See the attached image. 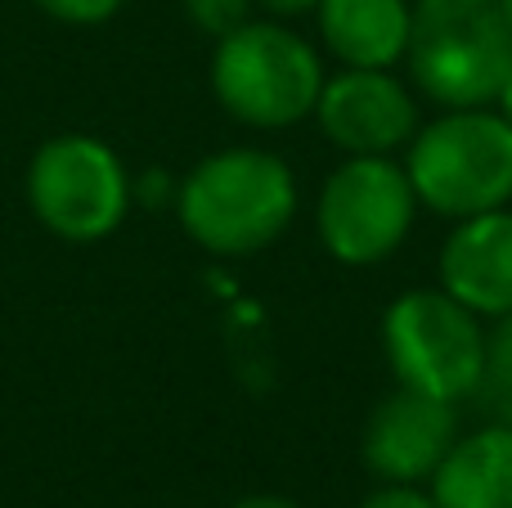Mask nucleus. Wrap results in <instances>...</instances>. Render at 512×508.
Here are the masks:
<instances>
[{
	"mask_svg": "<svg viewBox=\"0 0 512 508\" xmlns=\"http://www.w3.org/2000/svg\"><path fill=\"white\" fill-rule=\"evenodd\" d=\"M176 216L212 257H252L297 221V176L279 153L221 149L176 185Z\"/></svg>",
	"mask_w": 512,
	"mask_h": 508,
	"instance_id": "obj_1",
	"label": "nucleus"
},
{
	"mask_svg": "<svg viewBox=\"0 0 512 508\" xmlns=\"http://www.w3.org/2000/svg\"><path fill=\"white\" fill-rule=\"evenodd\" d=\"M409 77L441 108H486L512 77V32L499 0H414Z\"/></svg>",
	"mask_w": 512,
	"mask_h": 508,
	"instance_id": "obj_2",
	"label": "nucleus"
},
{
	"mask_svg": "<svg viewBox=\"0 0 512 508\" xmlns=\"http://www.w3.org/2000/svg\"><path fill=\"white\" fill-rule=\"evenodd\" d=\"M405 176L418 207L468 221L512 203V126L490 108H445L409 140Z\"/></svg>",
	"mask_w": 512,
	"mask_h": 508,
	"instance_id": "obj_3",
	"label": "nucleus"
},
{
	"mask_svg": "<svg viewBox=\"0 0 512 508\" xmlns=\"http://www.w3.org/2000/svg\"><path fill=\"white\" fill-rule=\"evenodd\" d=\"M324 63L315 45L270 18H248L212 50V95L234 122L283 131L315 117Z\"/></svg>",
	"mask_w": 512,
	"mask_h": 508,
	"instance_id": "obj_4",
	"label": "nucleus"
},
{
	"mask_svg": "<svg viewBox=\"0 0 512 508\" xmlns=\"http://www.w3.org/2000/svg\"><path fill=\"white\" fill-rule=\"evenodd\" d=\"M131 203V171L99 135H54L27 162V207L63 243H99L117 234Z\"/></svg>",
	"mask_w": 512,
	"mask_h": 508,
	"instance_id": "obj_5",
	"label": "nucleus"
},
{
	"mask_svg": "<svg viewBox=\"0 0 512 508\" xmlns=\"http://www.w3.org/2000/svg\"><path fill=\"white\" fill-rule=\"evenodd\" d=\"M382 351L396 387H414L436 401H468L486 378L481 320L445 288H409L382 315Z\"/></svg>",
	"mask_w": 512,
	"mask_h": 508,
	"instance_id": "obj_6",
	"label": "nucleus"
},
{
	"mask_svg": "<svg viewBox=\"0 0 512 508\" xmlns=\"http://www.w3.org/2000/svg\"><path fill=\"white\" fill-rule=\"evenodd\" d=\"M418 216L414 185L396 158H346L328 171L315 203L319 243L342 266H378L396 257Z\"/></svg>",
	"mask_w": 512,
	"mask_h": 508,
	"instance_id": "obj_7",
	"label": "nucleus"
},
{
	"mask_svg": "<svg viewBox=\"0 0 512 508\" xmlns=\"http://www.w3.org/2000/svg\"><path fill=\"white\" fill-rule=\"evenodd\" d=\"M315 122L346 158H391L418 131V104L391 68H342L324 77Z\"/></svg>",
	"mask_w": 512,
	"mask_h": 508,
	"instance_id": "obj_8",
	"label": "nucleus"
},
{
	"mask_svg": "<svg viewBox=\"0 0 512 508\" xmlns=\"http://www.w3.org/2000/svg\"><path fill=\"white\" fill-rule=\"evenodd\" d=\"M459 441L454 401H436L414 387H396L373 405L360 437V459L378 482H432L441 459Z\"/></svg>",
	"mask_w": 512,
	"mask_h": 508,
	"instance_id": "obj_9",
	"label": "nucleus"
},
{
	"mask_svg": "<svg viewBox=\"0 0 512 508\" xmlns=\"http://www.w3.org/2000/svg\"><path fill=\"white\" fill-rule=\"evenodd\" d=\"M441 288L463 302L477 320H499L512 315V212H495L454 221V230L441 243L436 261Z\"/></svg>",
	"mask_w": 512,
	"mask_h": 508,
	"instance_id": "obj_10",
	"label": "nucleus"
},
{
	"mask_svg": "<svg viewBox=\"0 0 512 508\" xmlns=\"http://www.w3.org/2000/svg\"><path fill=\"white\" fill-rule=\"evenodd\" d=\"M319 41L342 68H396L409 50V0H319Z\"/></svg>",
	"mask_w": 512,
	"mask_h": 508,
	"instance_id": "obj_11",
	"label": "nucleus"
},
{
	"mask_svg": "<svg viewBox=\"0 0 512 508\" xmlns=\"http://www.w3.org/2000/svg\"><path fill=\"white\" fill-rule=\"evenodd\" d=\"M427 491L436 508H512V423L459 437Z\"/></svg>",
	"mask_w": 512,
	"mask_h": 508,
	"instance_id": "obj_12",
	"label": "nucleus"
},
{
	"mask_svg": "<svg viewBox=\"0 0 512 508\" xmlns=\"http://www.w3.org/2000/svg\"><path fill=\"white\" fill-rule=\"evenodd\" d=\"M481 387H490L499 401L512 405V315L490 320V333H486V378H481Z\"/></svg>",
	"mask_w": 512,
	"mask_h": 508,
	"instance_id": "obj_13",
	"label": "nucleus"
},
{
	"mask_svg": "<svg viewBox=\"0 0 512 508\" xmlns=\"http://www.w3.org/2000/svg\"><path fill=\"white\" fill-rule=\"evenodd\" d=\"M252 0H185V14L198 32H207L212 41L230 36L234 27H243L252 18Z\"/></svg>",
	"mask_w": 512,
	"mask_h": 508,
	"instance_id": "obj_14",
	"label": "nucleus"
},
{
	"mask_svg": "<svg viewBox=\"0 0 512 508\" xmlns=\"http://www.w3.org/2000/svg\"><path fill=\"white\" fill-rule=\"evenodd\" d=\"M41 14L59 18V23H72V27H95V23H108L113 14H122L126 0H32Z\"/></svg>",
	"mask_w": 512,
	"mask_h": 508,
	"instance_id": "obj_15",
	"label": "nucleus"
},
{
	"mask_svg": "<svg viewBox=\"0 0 512 508\" xmlns=\"http://www.w3.org/2000/svg\"><path fill=\"white\" fill-rule=\"evenodd\" d=\"M360 508H436L432 491H418L409 482H382L373 495H364Z\"/></svg>",
	"mask_w": 512,
	"mask_h": 508,
	"instance_id": "obj_16",
	"label": "nucleus"
},
{
	"mask_svg": "<svg viewBox=\"0 0 512 508\" xmlns=\"http://www.w3.org/2000/svg\"><path fill=\"white\" fill-rule=\"evenodd\" d=\"M256 9H265L270 18H301V14H315L319 0H252Z\"/></svg>",
	"mask_w": 512,
	"mask_h": 508,
	"instance_id": "obj_17",
	"label": "nucleus"
},
{
	"mask_svg": "<svg viewBox=\"0 0 512 508\" xmlns=\"http://www.w3.org/2000/svg\"><path fill=\"white\" fill-rule=\"evenodd\" d=\"M230 508H301V504H292L288 495H243V500Z\"/></svg>",
	"mask_w": 512,
	"mask_h": 508,
	"instance_id": "obj_18",
	"label": "nucleus"
},
{
	"mask_svg": "<svg viewBox=\"0 0 512 508\" xmlns=\"http://www.w3.org/2000/svg\"><path fill=\"white\" fill-rule=\"evenodd\" d=\"M495 113L504 117V122L512 126V77L504 81V90H499V99H495Z\"/></svg>",
	"mask_w": 512,
	"mask_h": 508,
	"instance_id": "obj_19",
	"label": "nucleus"
},
{
	"mask_svg": "<svg viewBox=\"0 0 512 508\" xmlns=\"http://www.w3.org/2000/svg\"><path fill=\"white\" fill-rule=\"evenodd\" d=\"M499 9H504V18H508V32H512V0H499Z\"/></svg>",
	"mask_w": 512,
	"mask_h": 508,
	"instance_id": "obj_20",
	"label": "nucleus"
}]
</instances>
